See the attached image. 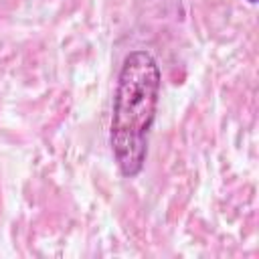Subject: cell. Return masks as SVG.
I'll use <instances>...</instances> for the list:
<instances>
[{"label":"cell","mask_w":259,"mask_h":259,"mask_svg":"<svg viewBox=\"0 0 259 259\" xmlns=\"http://www.w3.org/2000/svg\"><path fill=\"white\" fill-rule=\"evenodd\" d=\"M160 87L162 71L154 55L146 49L127 53L117 75L109 125L111 152L125 178H136L144 170Z\"/></svg>","instance_id":"1"},{"label":"cell","mask_w":259,"mask_h":259,"mask_svg":"<svg viewBox=\"0 0 259 259\" xmlns=\"http://www.w3.org/2000/svg\"><path fill=\"white\" fill-rule=\"evenodd\" d=\"M247 2H249V4H257V0H247Z\"/></svg>","instance_id":"2"}]
</instances>
